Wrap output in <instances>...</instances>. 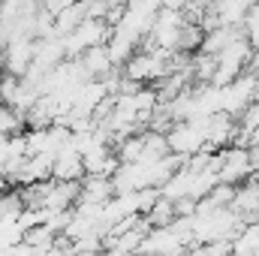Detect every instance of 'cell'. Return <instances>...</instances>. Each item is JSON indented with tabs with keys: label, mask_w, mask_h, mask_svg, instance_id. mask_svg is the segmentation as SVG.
<instances>
[{
	"label": "cell",
	"mask_w": 259,
	"mask_h": 256,
	"mask_svg": "<svg viewBox=\"0 0 259 256\" xmlns=\"http://www.w3.org/2000/svg\"><path fill=\"white\" fill-rule=\"evenodd\" d=\"M118 169H121V160H118L115 148H97L84 157V175L88 178H115Z\"/></svg>",
	"instance_id": "obj_5"
},
{
	"label": "cell",
	"mask_w": 259,
	"mask_h": 256,
	"mask_svg": "<svg viewBox=\"0 0 259 256\" xmlns=\"http://www.w3.org/2000/svg\"><path fill=\"white\" fill-rule=\"evenodd\" d=\"M115 154H118L121 166L139 163V160H142V154H145V136L139 133V136H130V139H124V142L115 148Z\"/></svg>",
	"instance_id": "obj_10"
},
{
	"label": "cell",
	"mask_w": 259,
	"mask_h": 256,
	"mask_svg": "<svg viewBox=\"0 0 259 256\" xmlns=\"http://www.w3.org/2000/svg\"><path fill=\"white\" fill-rule=\"evenodd\" d=\"M238 127H241V133H247V136H253L259 130V100H253L250 109L238 118Z\"/></svg>",
	"instance_id": "obj_13"
},
{
	"label": "cell",
	"mask_w": 259,
	"mask_h": 256,
	"mask_svg": "<svg viewBox=\"0 0 259 256\" xmlns=\"http://www.w3.org/2000/svg\"><path fill=\"white\" fill-rule=\"evenodd\" d=\"M205 127H208V118H196V121L175 124V127L166 133L169 154H175L181 160H190L196 154H202L205 151Z\"/></svg>",
	"instance_id": "obj_1"
},
{
	"label": "cell",
	"mask_w": 259,
	"mask_h": 256,
	"mask_svg": "<svg viewBox=\"0 0 259 256\" xmlns=\"http://www.w3.org/2000/svg\"><path fill=\"white\" fill-rule=\"evenodd\" d=\"M250 148H259V130L250 136Z\"/></svg>",
	"instance_id": "obj_16"
},
{
	"label": "cell",
	"mask_w": 259,
	"mask_h": 256,
	"mask_svg": "<svg viewBox=\"0 0 259 256\" xmlns=\"http://www.w3.org/2000/svg\"><path fill=\"white\" fill-rule=\"evenodd\" d=\"M256 81L259 75L256 72H244L238 81H232L229 88H220L223 91V115H229V118H241L247 109H250V103L256 100Z\"/></svg>",
	"instance_id": "obj_2"
},
{
	"label": "cell",
	"mask_w": 259,
	"mask_h": 256,
	"mask_svg": "<svg viewBox=\"0 0 259 256\" xmlns=\"http://www.w3.org/2000/svg\"><path fill=\"white\" fill-rule=\"evenodd\" d=\"M33 58H36V39H15L3 52V72L24 78L27 69L33 66Z\"/></svg>",
	"instance_id": "obj_3"
},
{
	"label": "cell",
	"mask_w": 259,
	"mask_h": 256,
	"mask_svg": "<svg viewBox=\"0 0 259 256\" xmlns=\"http://www.w3.org/2000/svg\"><path fill=\"white\" fill-rule=\"evenodd\" d=\"M9 187H12V184H9V178L0 172V199H3V196H9Z\"/></svg>",
	"instance_id": "obj_15"
},
{
	"label": "cell",
	"mask_w": 259,
	"mask_h": 256,
	"mask_svg": "<svg viewBox=\"0 0 259 256\" xmlns=\"http://www.w3.org/2000/svg\"><path fill=\"white\" fill-rule=\"evenodd\" d=\"M88 175H84V160L75 148H66L55 157V178L58 184H81Z\"/></svg>",
	"instance_id": "obj_4"
},
{
	"label": "cell",
	"mask_w": 259,
	"mask_h": 256,
	"mask_svg": "<svg viewBox=\"0 0 259 256\" xmlns=\"http://www.w3.org/2000/svg\"><path fill=\"white\" fill-rule=\"evenodd\" d=\"M21 127H27L24 115L12 106H0V136H21Z\"/></svg>",
	"instance_id": "obj_11"
},
{
	"label": "cell",
	"mask_w": 259,
	"mask_h": 256,
	"mask_svg": "<svg viewBox=\"0 0 259 256\" xmlns=\"http://www.w3.org/2000/svg\"><path fill=\"white\" fill-rule=\"evenodd\" d=\"M211 15L217 18V27H244V21L250 15V3H238V0L214 3Z\"/></svg>",
	"instance_id": "obj_6"
},
{
	"label": "cell",
	"mask_w": 259,
	"mask_h": 256,
	"mask_svg": "<svg viewBox=\"0 0 259 256\" xmlns=\"http://www.w3.org/2000/svg\"><path fill=\"white\" fill-rule=\"evenodd\" d=\"M244 36L259 46V3L256 6H250V15H247V21H244Z\"/></svg>",
	"instance_id": "obj_14"
},
{
	"label": "cell",
	"mask_w": 259,
	"mask_h": 256,
	"mask_svg": "<svg viewBox=\"0 0 259 256\" xmlns=\"http://www.w3.org/2000/svg\"><path fill=\"white\" fill-rule=\"evenodd\" d=\"M78 61H81V66L88 69V75H91L94 81H100V78H106L109 72H115V64H112V58H109V49H106V46L84 52Z\"/></svg>",
	"instance_id": "obj_8"
},
{
	"label": "cell",
	"mask_w": 259,
	"mask_h": 256,
	"mask_svg": "<svg viewBox=\"0 0 259 256\" xmlns=\"http://www.w3.org/2000/svg\"><path fill=\"white\" fill-rule=\"evenodd\" d=\"M112 196H115V184H112V178H84L81 181V196H78V202L81 205H109L112 202Z\"/></svg>",
	"instance_id": "obj_7"
},
{
	"label": "cell",
	"mask_w": 259,
	"mask_h": 256,
	"mask_svg": "<svg viewBox=\"0 0 259 256\" xmlns=\"http://www.w3.org/2000/svg\"><path fill=\"white\" fill-rule=\"evenodd\" d=\"M232 250L235 253H247V256H259V220L244 223V229L232 241Z\"/></svg>",
	"instance_id": "obj_9"
},
{
	"label": "cell",
	"mask_w": 259,
	"mask_h": 256,
	"mask_svg": "<svg viewBox=\"0 0 259 256\" xmlns=\"http://www.w3.org/2000/svg\"><path fill=\"white\" fill-rule=\"evenodd\" d=\"M187 256H202V247H190V250H187Z\"/></svg>",
	"instance_id": "obj_17"
},
{
	"label": "cell",
	"mask_w": 259,
	"mask_h": 256,
	"mask_svg": "<svg viewBox=\"0 0 259 256\" xmlns=\"http://www.w3.org/2000/svg\"><path fill=\"white\" fill-rule=\"evenodd\" d=\"M18 88H21V78H15V75H9V72H0V103H3V106H12Z\"/></svg>",
	"instance_id": "obj_12"
}]
</instances>
